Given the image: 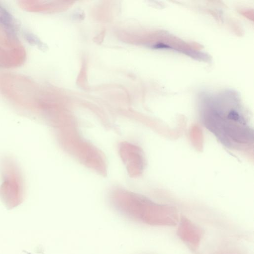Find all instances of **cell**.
Segmentation results:
<instances>
[{
    "label": "cell",
    "instance_id": "obj_1",
    "mask_svg": "<svg viewBox=\"0 0 254 254\" xmlns=\"http://www.w3.org/2000/svg\"><path fill=\"white\" fill-rule=\"evenodd\" d=\"M201 115L206 127L225 145L239 148L253 142V129L237 100L208 99Z\"/></svg>",
    "mask_w": 254,
    "mask_h": 254
},
{
    "label": "cell",
    "instance_id": "obj_2",
    "mask_svg": "<svg viewBox=\"0 0 254 254\" xmlns=\"http://www.w3.org/2000/svg\"><path fill=\"white\" fill-rule=\"evenodd\" d=\"M115 208L127 218L151 226H174L178 222L173 210L153 204L129 192L118 191L111 198Z\"/></svg>",
    "mask_w": 254,
    "mask_h": 254
},
{
    "label": "cell",
    "instance_id": "obj_3",
    "mask_svg": "<svg viewBox=\"0 0 254 254\" xmlns=\"http://www.w3.org/2000/svg\"><path fill=\"white\" fill-rule=\"evenodd\" d=\"M17 25L10 13L0 5V42L10 47L21 45L17 36Z\"/></svg>",
    "mask_w": 254,
    "mask_h": 254
},
{
    "label": "cell",
    "instance_id": "obj_4",
    "mask_svg": "<svg viewBox=\"0 0 254 254\" xmlns=\"http://www.w3.org/2000/svg\"><path fill=\"white\" fill-rule=\"evenodd\" d=\"M177 234L180 239L191 250H196L201 243L203 231L189 219L182 217Z\"/></svg>",
    "mask_w": 254,
    "mask_h": 254
},
{
    "label": "cell",
    "instance_id": "obj_5",
    "mask_svg": "<svg viewBox=\"0 0 254 254\" xmlns=\"http://www.w3.org/2000/svg\"><path fill=\"white\" fill-rule=\"evenodd\" d=\"M26 58L22 45L10 47L0 42V67L10 68L21 65Z\"/></svg>",
    "mask_w": 254,
    "mask_h": 254
},
{
    "label": "cell",
    "instance_id": "obj_6",
    "mask_svg": "<svg viewBox=\"0 0 254 254\" xmlns=\"http://www.w3.org/2000/svg\"><path fill=\"white\" fill-rule=\"evenodd\" d=\"M205 254H246V253L239 247L226 243L217 246Z\"/></svg>",
    "mask_w": 254,
    "mask_h": 254
}]
</instances>
